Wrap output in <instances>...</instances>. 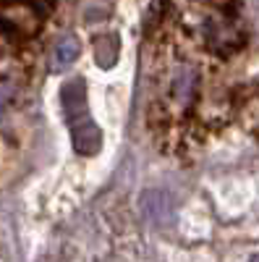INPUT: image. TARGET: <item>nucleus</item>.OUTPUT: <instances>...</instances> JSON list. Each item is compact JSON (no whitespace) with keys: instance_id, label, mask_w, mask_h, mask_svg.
Wrapping results in <instances>:
<instances>
[{"instance_id":"20e7f679","label":"nucleus","mask_w":259,"mask_h":262,"mask_svg":"<svg viewBox=\"0 0 259 262\" xmlns=\"http://www.w3.org/2000/svg\"><path fill=\"white\" fill-rule=\"evenodd\" d=\"M142 210L149 221L157 223V226L168 223L170 215H173V207H170V200H168L165 191H144L142 194Z\"/></svg>"},{"instance_id":"7ed1b4c3","label":"nucleus","mask_w":259,"mask_h":262,"mask_svg":"<svg viewBox=\"0 0 259 262\" xmlns=\"http://www.w3.org/2000/svg\"><path fill=\"white\" fill-rule=\"evenodd\" d=\"M121 58V37L118 32H107L102 37L95 39V63L100 66L102 71L113 69Z\"/></svg>"},{"instance_id":"f257e3e1","label":"nucleus","mask_w":259,"mask_h":262,"mask_svg":"<svg viewBox=\"0 0 259 262\" xmlns=\"http://www.w3.org/2000/svg\"><path fill=\"white\" fill-rule=\"evenodd\" d=\"M66 123H68V131H71V142H74L76 155H81V158L97 155L100 147H102V131L95 123L92 113H84V116L71 118Z\"/></svg>"},{"instance_id":"423d86ee","label":"nucleus","mask_w":259,"mask_h":262,"mask_svg":"<svg viewBox=\"0 0 259 262\" xmlns=\"http://www.w3.org/2000/svg\"><path fill=\"white\" fill-rule=\"evenodd\" d=\"M249 262H259V252H256V254H254V257H251Z\"/></svg>"},{"instance_id":"f03ea898","label":"nucleus","mask_w":259,"mask_h":262,"mask_svg":"<svg viewBox=\"0 0 259 262\" xmlns=\"http://www.w3.org/2000/svg\"><path fill=\"white\" fill-rule=\"evenodd\" d=\"M89 86L81 76H71L68 81H63L60 86V105H63V113H66V121L79 118L84 113H89Z\"/></svg>"},{"instance_id":"39448f33","label":"nucleus","mask_w":259,"mask_h":262,"mask_svg":"<svg viewBox=\"0 0 259 262\" xmlns=\"http://www.w3.org/2000/svg\"><path fill=\"white\" fill-rule=\"evenodd\" d=\"M81 55V42L76 34H63L58 42H55V48H53V69L55 71H63V69H68V66H74Z\"/></svg>"}]
</instances>
